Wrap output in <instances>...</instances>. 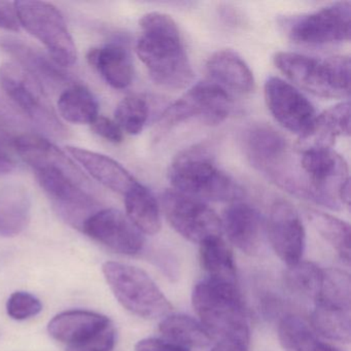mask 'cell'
Instances as JSON below:
<instances>
[{
    "instance_id": "cell-1",
    "label": "cell",
    "mask_w": 351,
    "mask_h": 351,
    "mask_svg": "<svg viewBox=\"0 0 351 351\" xmlns=\"http://www.w3.org/2000/svg\"><path fill=\"white\" fill-rule=\"evenodd\" d=\"M136 52L149 77L167 89H184L194 79L178 24L163 13H149L141 19Z\"/></svg>"
},
{
    "instance_id": "cell-2",
    "label": "cell",
    "mask_w": 351,
    "mask_h": 351,
    "mask_svg": "<svg viewBox=\"0 0 351 351\" xmlns=\"http://www.w3.org/2000/svg\"><path fill=\"white\" fill-rule=\"evenodd\" d=\"M192 303L213 340L248 347L250 322L237 285L206 277L195 285Z\"/></svg>"
},
{
    "instance_id": "cell-3",
    "label": "cell",
    "mask_w": 351,
    "mask_h": 351,
    "mask_svg": "<svg viewBox=\"0 0 351 351\" xmlns=\"http://www.w3.org/2000/svg\"><path fill=\"white\" fill-rule=\"evenodd\" d=\"M174 190L193 198L213 202H237L244 191L237 182L219 169L213 154L203 145L180 152L168 170Z\"/></svg>"
},
{
    "instance_id": "cell-4",
    "label": "cell",
    "mask_w": 351,
    "mask_h": 351,
    "mask_svg": "<svg viewBox=\"0 0 351 351\" xmlns=\"http://www.w3.org/2000/svg\"><path fill=\"white\" fill-rule=\"evenodd\" d=\"M277 69L298 87L324 98H344L350 92L348 56L315 58L291 52L274 56Z\"/></svg>"
},
{
    "instance_id": "cell-5",
    "label": "cell",
    "mask_w": 351,
    "mask_h": 351,
    "mask_svg": "<svg viewBox=\"0 0 351 351\" xmlns=\"http://www.w3.org/2000/svg\"><path fill=\"white\" fill-rule=\"evenodd\" d=\"M102 272L119 303L134 315L157 319L171 313L169 300L141 269L123 263L106 262Z\"/></svg>"
},
{
    "instance_id": "cell-6",
    "label": "cell",
    "mask_w": 351,
    "mask_h": 351,
    "mask_svg": "<svg viewBox=\"0 0 351 351\" xmlns=\"http://www.w3.org/2000/svg\"><path fill=\"white\" fill-rule=\"evenodd\" d=\"M21 27L40 40L51 59L61 67H71L77 60V51L58 8L45 1H15Z\"/></svg>"
},
{
    "instance_id": "cell-7",
    "label": "cell",
    "mask_w": 351,
    "mask_h": 351,
    "mask_svg": "<svg viewBox=\"0 0 351 351\" xmlns=\"http://www.w3.org/2000/svg\"><path fill=\"white\" fill-rule=\"evenodd\" d=\"M299 166L303 174L306 199L338 210L342 189L349 184L348 165L332 149L301 152Z\"/></svg>"
},
{
    "instance_id": "cell-8",
    "label": "cell",
    "mask_w": 351,
    "mask_h": 351,
    "mask_svg": "<svg viewBox=\"0 0 351 351\" xmlns=\"http://www.w3.org/2000/svg\"><path fill=\"white\" fill-rule=\"evenodd\" d=\"M0 84L16 106L40 128L53 136L66 134V128L59 120L44 87L21 65L3 63L0 66Z\"/></svg>"
},
{
    "instance_id": "cell-9",
    "label": "cell",
    "mask_w": 351,
    "mask_h": 351,
    "mask_svg": "<svg viewBox=\"0 0 351 351\" xmlns=\"http://www.w3.org/2000/svg\"><path fill=\"white\" fill-rule=\"evenodd\" d=\"M232 108L233 100L227 90L215 82H201L165 110L158 121V130L168 131L191 119L219 125L229 117Z\"/></svg>"
},
{
    "instance_id": "cell-10",
    "label": "cell",
    "mask_w": 351,
    "mask_h": 351,
    "mask_svg": "<svg viewBox=\"0 0 351 351\" xmlns=\"http://www.w3.org/2000/svg\"><path fill=\"white\" fill-rule=\"evenodd\" d=\"M162 207L171 227L194 243L221 235V221L208 205L176 190L165 191Z\"/></svg>"
},
{
    "instance_id": "cell-11",
    "label": "cell",
    "mask_w": 351,
    "mask_h": 351,
    "mask_svg": "<svg viewBox=\"0 0 351 351\" xmlns=\"http://www.w3.org/2000/svg\"><path fill=\"white\" fill-rule=\"evenodd\" d=\"M351 7L348 1L332 3L297 18L289 25L293 42L305 46H324L350 40Z\"/></svg>"
},
{
    "instance_id": "cell-12",
    "label": "cell",
    "mask_w": 351,
    "mask_h": 351,
    "mask_svg": "<svg viewBox=\"0 0 351 351\" xmlns=\"http://www.w3.org/2000/svg\"><path fill=\"white\" fill-rule=\"evenodd\" d=\"M36 176L58 215L73 227L82 231L87 219L99 210L95 199L88 194L85 186L64 172L38 170Z\"/></svg>"
},
{
    "instance_id": "cell-13",
    "label": "cell",
    "mask_w": 351,
    "mask_h": 351,
    "mask_svg": "<svg viewBox=\"0 0 351 351\" xmlns=\"http://www.w3.org/2000/svg\"><path fill=\"white\" fill-rule=\"evenodd\" d=\"M266 234L271 247L287 267L303 258L306 232L297 209L285 199L275 200L269 211Z\"/></svg>"
},
{
    "instance_id": "cell-14",
    "label": "cell",
    "mask_w": 351,
    "mask_h": 351,
    "mask_svg": "<svg viewBox=\"0 0 351 351\" xmlns=\"http://www.w3.org/2000/svg\"><path fill=\"white\" fill-rule=\"evenodd\" d=\"M82 231L102 245L126 256L139 254L145 245L143 234L118 209L96 211L84 223Z\"/></svg>"
},
{
    "instance_id": "cell-15",
    "label": "cell",
    "mask_w": 351,
    "mask_h": 351,
    "mask_svg": "<svg viewBox=\"0 0 351 351\" xmlns=\"http://www.w3.org/2000/svg\"><path fill=\"white\" fill-rule=\"evenodd\" d=\"M265 100L271 114L287 130L302 135L316 117L311 102L293 85L272 77L265 84Z\"/></svg>"
},
{
    "instance_id": "cell-16",
    "label": "cell",
    "mask_w": 351,
    "mask_h": 351,
    "mask_svg": "<svg viewBox=\"0 0 351 351\" xmlns=\"http://www.w3.org/2000/svg\"><path fill=\"white\" fill-rule=\"evenodd\" d=\"M244 151L250 163L274 182L291 158L287 139L273 127L252 125L244 133Z\"/></svg>"
},
{
    "instance_id": "cell-17",
    "label": "cell",
    "mask_w": 351,
    "mask_h": 351,
    "mask_svg": "<svg viewBox=\"0 0 351 351\" xmlns=\"http://www.w3.org/2000/svg\"><path fill=\"white\" fill-rule=\"evenodd\" d=\"M221 221V230L238 250L252 256L264 252L266 225L254 207L239 201L231 203Z\"/></svg>"
},
{
    "instance_id": "cell-18",
    "label": "cell",
    "mask_w": 351,
    "mask_h": 351,
    "mask_svg": "<svg viewBox=\"0 0 351 351\" xmlns=\"http://www.w3.org/2000/svg\"><path fill=\"white\" fill-rule=\"evenodd\" d=\"M14 147L18 155L34 172L45 169L58 170L75 178L83 186H87L88 180L83 171L64 152L46 137L32 133L22 134L16 137Z\"/></svg>"
},
{
    "instance_id": "cell-19",
    "label": "cell",
    "mask_w": 351,
    "mask_h": 351,
    "mask_svg": "<svg viewBox=\"0 0 351 351\" xmlns=\"http://www.w3.org/2000/svg\"><path fill=\"white\" fill-rule=\"evenodd\" d=\"M350 134V104L341 102L316 116L309 128L300 135L298 153L311 149H332L338 136Z\"/></svg>"
},
{
    "instance_id": "cell-20",
    "label": "cell",
    "mask_w": 351,
    "mask_h": 351,
    "mask_svg": "<svg viewBox=\"0 0 351 351\" xmlns=\"http://www.w3.org/2000/svg\"><path fill=\"white\" fill-rule=\"evenodd\" d=\"M12 56L17 58L18 64L21 65L43 87L58 90L66 89L73 85V79L69 77L63 67L59 66L52 59L45 56L40 51L19 42V40H5L0 44Z\"/></svg>"
},
{
    "instance_id": "cell-21",
    "label": "cell",
    "mask_w": 351,
    "mask_h": 351,
    "mask_svg": "<svg viewBox=\"0 0 351 351\" xmlns=\"http://www.w3.org/2000/svg\"><path fill=\"white\" fill-rule=\"evenodd\" d=\"M66 151L94 180L114 192L127 194L138 182L126 168L108 156L73 145L66 147Z\"/></svg>"
},
{
    "instance_id": "cell-22",
    "label": "cell",
    "mask_w": 351,
    "mask_h": 351,
    "mask_svg": "<svg viewBox=\"0 0 351 351\" xmlns=\"http://www.w3.org/2000/svg\"><path fill=\"white\" fill-rule=\"evenodd\" d=\"M112 320L108 316L87 310H71L55 316L48 324V332L59 342L79 344L106 328Z\"/></svg>"
},
{
    "instance_id": "cell-23",
    "label": "cell",
    "mask_w": 351,
    "mask_h": 351,
    "mask_svg": "<svg viewBox=\"0 0 351 351\" xmlns=\"http://www.w3.org/2000/svg\"><path fill=\"white\" fill-rule=\"evenodd\" d=\"M87 60L114 89H126L132 84L134 77L132 59L122 45L108 44L91 49Z\"/></svg>"
},
{
    "instance_id": "cell-24",
    "label": "cell",
    "mask_w": 351,
    "mask_h": 351,
    "mask_svg": "<svg viewBox=\"0 0 351 351\" xmlns=\"http://www.w3.org/2000/svg\"><path fill=\"white\" fill-rule=\"evenodd\" d=\"M206 71L215 83L223 89L229 88L243 94L254 92V75L245 61L233 51L213 53L207 60Z\"/></svg>"
},
{
    "instance_id": "cell-25",
    "label": "cell",
    "mask_w": 351,
    "mask_h": 351,
    "mask_svg": "<svg viewBox=\"0 0 351 351\" xmlns=\"http://www.w3.org/2000/svg\"><path fill=\"white\" fill-rule=\"evenodd\" d=\"M32 196L25 186L0 188V236L15 237L27 228L32 217Z\"/></svg>"
},
{
    "instance_id": "cell-26",
    "label": "cell",
    "mask_w": 351,
    "mask_h": 351,
    "mask_svg": "<svg viewBox=\"0 0 351 351\" xmlns=\"http://www.w3.org/2000/svg\"><path fill=\"white\" fill-rule=\"evenodd\" d=\"M125 196L126 215L143 234L155 235L161 230V210L149 189L137 182Z\"/></svg>"
},
{
    "instance_id": "cell-27",
    "label": "cell",
    "mask_w": 351,
    "mask_h": 351,
    "mask_svg": "<svg viewBox=\"0 0 351 351\" xmlns=\"http://www.w3.org/2000/svg\"><path fill=\"white\" fill-rule=\"evenodd\" d=\"M200 245L201 266L207 278L237 285V270L233 252L221 236L209 238Z\"/></svg>"
},
{
    "instance_id": "cell-28",
    "label": "cell",
    "mask_w": 351,
    "mask_h": 351,
    "mask_svg": "<svg viewBox=\"0 0 351 351\" xmlns=\"http://www.w3.org/2000/svg\"><path fill=\"white\" fill-rule=\"evenodd\" d=\"M278 339L285 351H342L320 340L311 326L293 314L281 318L278 324Z\"/></svg>"
},
{
    "instance_id": "cell-29",
    "label": "cell",
    "mask_w": 351,
    "mask_h": 351,
    "mask_svg": "<svg viewBox=\"0 0 351 351\" xmlns=\"http://www.w3.org/2000/svg\"><path fill=\"white\" fill-rule=\"evenodd\" d=\"M58 110L60 116L71 124L91 125L99 116L97 99L81 84L75 83L61 92Z\"/></svg>"
},
{
    "instance_id": "cell-30",
    "label": "cell",
    "mask_w": 351,
    "mask_h": 351,
    "mask_svg": "<svg viewBox=\"0 0 351 351\" xmlns=\"http://www.w3.org/2000/svg\"><path fill=\"white\" fill-rule=\"evenodd\" d=\"M159 328L165 339L188 349L206 348L213 341L199 320L184 314L165 316Z\"/></svg>"
},
{
    "instance_id": "cell-31",
    "label": "cell",
    "mask_w": 351,
    "mask_h": 351,
    "mask_svg": "<svg viewBox=\"0 0 351 351\" xmlns=\"http://www.w3.org/2000/svg\"><path fill=\"white\" fill-rule=\"evenodd\" d=\"M311 328L324 338L349 343L351 339L350 309L315 303L311 314Z\"/></svg>"
},
{
    "instance_id": "cell-32",
    "label": "cell",
    "mask_w": 351,
    "mask_h": 351,
    "mask_svg": "<svg viewBox=\"0 0 351 351\" xmlns=\"http://www.w3.org/2000/svg\"><path fill=\"white\" fill-rule=\"evenodd\" d=\"M305 215L315 231L336 250L345 264L350 263V227L344 221L317 209H305Z\"/></svg>"
},
{
    "instance_id": "cell-33",
    "label": "cell",
    "mask_w": 351,
    "mask_h": 351,
    "mask_svg": "<svg viewBox=\"0 0 351 351\" xmlns=\"http://www.w3.org/2000/svg\"><path fill=\"white\" fill-rule=\"evenodd\" d=\"M322 275L324 269L317 265L300 261L297 264L287 267L285 282L293 293L315 302L322 287Z\"/></svg>"
},
{
    "instance_id": "cell-34",
    "label": "cell",
    "mask_w": 351,
    "mask_h": 351,
    "mask_svg": "<svg viewBox=\"0 0 351 351\" xmlns=\"http://www.w3.org/2000/svg\"><path fill=\"white\" fill-rule=\"evenodd\" d=\"M315 303L351 310V281L348 273L341 269H324L322 287Z\"/></svg>"
},
{
    "instance_id": "cell-35",
    "label": "cell",
    "mask_w": 351,
    "mask_h": 351,
    "mask_svg": "<svg viewBox=\"0 0 351 351\" xmlns=\"http://www.w3.org/2000/svg\"><path fill=\"white\" fill-rule=\"evenodd\" d=\"M149 114V104L143 96L129 95L117 106L114 121L123 132L137 135L145 128Z\"/></svg>"
},
{
    "instance_id": "cell-36",
    "label": "cell",
    "mask_w": 351,
    "mask_h": 351,
    "mask_svg": "<svg viewBox=\"0 0 351 351\" xmlns=\"http://www.w3.org/2000/svg\"><path fill=\"white\" fill-rule=\"evenodd\" d=\"M42 310V302L26 291H16L8 300V315L13 319H28L40 314Z\"/></svg>"
},
{
    "instance_id": "cell-37",
    "label": "cell",
    "mask_w": 351,
    "mask_h": 351,
    "mask_svg": "<svg viewBox=\"0 0 351 351\" xmlns=\"http://www.w3.org/2000/svg\"><path fill=\"white\" fill-rule=\"evenodd\" d=\"M117 330L112 322L94 336L79 344L66 346V351H114Z\"/></svg>"
},
{
    "instance_id": "cell-38",
    "label": "cell",
    "mask_w": 351,
    "mask_h": 351,
    "mask_svg": "<svg viewBox=\"0 0 351 351\" xmlns=\"http://www.w3.org/2000/svg\"><path fill=\"white\" fill-rule=\"evenodd\" d=\"M91 129L98 136L112 143H121L124 139V132L116 121L106 117L98 116L92 123Z\"/></svg>"
},
{
    "instance_id": "cell-39",
    "label": "cell",
    "mask_w": 351,
    "mask_h": 351,
    "mask_svg": "<svg viewBox=\"0 0 351 351\" xmlns=\"http://www.w3.org/2000/svg\"><path fill=\"white\" fill-rule=\"evenodd\" d=\"M0 28L13 32L21 28L15 3L0 0Z\"/></svg>"
},
{
    "instance_id": "cell-40",
    "label": "cell",
    "mask_w": 351,
    "mask_h": 351,
    "mask_svg": "<svg viewBox=\"0 0 351 351\" xmlns=\"http://www.w3.org/2000/svg\"><path fill=\"white\" fill-rule=\"evenodd\" d=\"M135 351H190V349L167 339L145 338L136 343Z\"/></svg>"
},
{
    "instance_id": "cell-41",
    "label": "cell",
    "mask_w": 351,
    "mask_h": 351,
    "mask_svg": "<svg viewBox=\"0 0 351 351\" xmlns=\"http://www.w3.org/2000/svg\"><path fill=\"white\" fill-rule=\"evenodd\" d=\"M16 163L13 158L0 145V174H8L15 169Z\"/></svg>"
},
{
    "instance_id": "cell-42",
    "label": "cell",
    "mask_w": 351,
    "mask_h": 351,
    "mask_svg": "<svg viewBox=\"0 0 351 351\" xmlns=\"http://www.w3.org/2000/svg\"><path fill=\"white\" fill-rule=\"evenodd\" d=\"M210 351H248V347L231 343H217Z\"/></svg>"
}]
</instances>
